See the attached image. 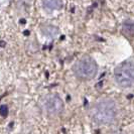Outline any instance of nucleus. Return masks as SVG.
Returning a JSON list of instances; mask_svg holds the SVG:
<instances>
[{
  "instance_id": "423d86ee",
  "label": "nucleus",
  "mask_w": 134,
  "mask_h": 134,
  "mask_svg": "<svg viewBox=\"0 0 134 134\" xmlns=\"http://www.w3.org/2000/svg\"><path fill=\"white\" fill-rule=\"evenodd\" d=\"M42 3L44 7L51 10H59L64 5L63 0H42Z\"/></svg>"
},
{
  "instance_id": "20e7f679",
  "label": "nucleus",
  "mask_w": 134,
  "mask_h": 134,
  "mask_svg": "<svg viewBox=\"0 0 134 134\" xmlns=\"http://www.w3.org/2000/svg\"><path fill=\"white\" fill-rule=\"evenodd\" d=\"M42 106L47 114L52 116L60 115L64 110V102L58 95H48L44 98Z\"/></svg>"
},
{
  "instance_id": "1a4fd4ad",
  "label": "nucleus",
  "mask_w": 134,
  "mask_h": 134,
  "mask_svg": "<svg viewBox=\"0 0 134 134\" xmlns=\"http://www.w3.org/2000/svg\"><path fill=\"white\" fill-rule=\"evenodd\" d=\"M10 3V0H0V7H5Z\"/></svg>"
},
{
  "instance_id": "f03ea898",
  "label": "nucleus",
  "mask_w": 134,
  "mask_h": 134,
  "mask_svg": "<svg viewBox=\"0 0 134 134\" xmlns=\"http://www.w3.org/2000/svg\"><path fill=\"white\" fill-rule=\"evenodd\" d=\"M73 70L77 78L83 81H89L96 77L98 72V66L94 59L89 55H85L77 60Z\"/></svg>"
},
{
  "instance_id": "39448f33",
  "label": "nucleus",
  "mask_w": 134,
  "mask_h": 134,
  "mask_svg": "<svg viewBox=\"0 0 134 134\" xmlns=\"http://www.w3.org/2000/svg\"><path fill=\"white\" fill-rule=\"evenodd\" d=\"M40 29H41L42 34H44V35L49 36V37H52V38L57 37L58 34H59V28L54 26V25H49V24H47V25H42V26L40 27Z\"/></svg>"
},
{
  "instance_id": "f257e3e1",
  "label": "nucleus",
  "mask_w": 134,
  "mask_h": 134,
  "mask_svg": "<svg viewBox=\"0 0 134 134\" xmlns=\"http://www.w3.org/2000/svg\"><path fill=\"white\" fill-rule=\"evenodd\" d=\"M117 109L112 100H103L96 104L91 110V117L95 123L99 125H107L116 118Z\"/></svg>"
},
{
  "instance_id": "0eeeda50",
  "label": "nucleus",
  "mask_w": 134,
  "mask_h": 134,
  "mask_svg": "<svg viewBox=\"0 0 134 134\" xmlns=\"http://www.w3.org/2000/svg\"><path fill=\"white\" fill-rule=\"evenodd\" d=\"M122 31L126 36H133L134 35V21L127 20L122 25Z\"/></svg>"
},
{
  "instance_id": "6e6552de",
  "label": "nucleus",
  "mask_w": 134,
  "mask_h": 134,
  "mask_svg": "<svg viewBox=\"0 0 134 134\" xmlns=\"http://www.w3.org/2000/svg\"><path fill=\"white\" fill-rule=\"evenodd\" d=\"M0 115L2 117H6L8 115V107L6 105H1L0 106Z\"/></svg>"
},
{
  "instance_id": "7ed1b4c3",
  "label": "nucleus",
  "mask_w": 134,
  "mask_h": 134,
  "mask_svg": "<svg viewBox=\"0 0 134 134\" xmlns=\"http://www.w3.org/2000/svg\"><path fill=\"white\" fill-rule=\"evenodd\" d=\"M116 83L122 88H129L134 85V64L124 62L115 69Z\"/></svg>"
}]
</instances>
